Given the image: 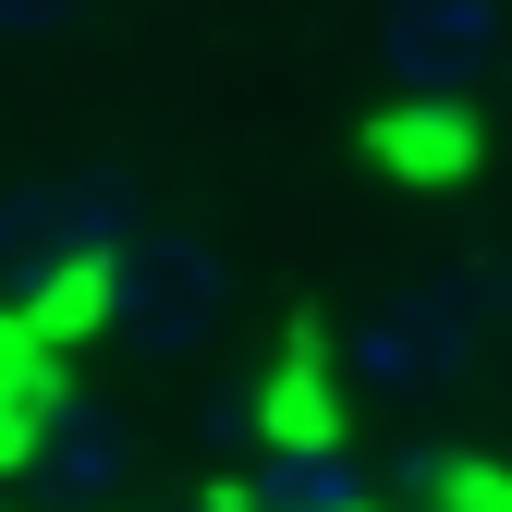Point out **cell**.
Wrapping results in <instances>:
<instances>
[{
    "label": "cell",
    "mask_w": 512,
    "mask_h": 512,
    "mask_svg": "<svg viewBox=\"0 0 512 512\" xmlns=\"http://www.w3.org/2000/svg\"><path fill=\"white\" fill-rule=\"evenodd\" d=\"M110 330L147 366H196L232 330V256L208 232H135L110 256Z\"/></svg>",
    "instance_id": "cell-1"
},
{
    "label": "cell",
    "mask_w": 512,
    "mask_h": 512,
    "mask_svg": "<svg viewBox=\"0 0 512 512\" xmlns=\"http://www.w3.org/2000/svg\"><path fill=\"white\" fill-rule=\"evenodd\" d=\"M476 342H488V293L415 281V293H391V305L354 330V378L391 391V403H427V391H452V378L476 366Z\"/></svg>",
    "instance_id": "cell-2"
},
{
    "label": "cell",
    "mask_w": 512,
    "mask_h": 512,
    "mask_svg": "<svg viewBox=\"0 0 512 512\" xmlns=\"http://www.w3.org/2000/svg\"><path fill=\"white\" fill-rule=\"evenodd\" d=\"M122 183H13L0 196V293H49L61 269H98V256H122L110 232H122Z\"/></svg>",
    "instance_id": "cell-3"
},
{
    "label": "cell",
    "mask_w": 512,
    "mask_h": 512,
    "mask_svg": "<svg viewBox=\"0 0 512 512\" xmlns=\"http://www.w3.org/2000/svg\"><path fill=\"white\" fill-rule=\"evenodd\" d=\"M378 74L403 98H464L500 61V0H378Z\"/></svg>",
    "instance_id": "cell-4"
},
{
    "label": "cell",
    "mask_w": 512,
    "mask_h": 512,
    "mask_svg": "<svg viewBox=\"0 0 512 512\" xmlns=\"http://www.w3.org/2000/svg\"><path fill=\"white\" fill-rule=\"evenodd\" d=\"M25 476H37L61 512H110L122 488L147 476V439H135V415H122V403L61 391V415L37 427V452H25Z\"/></svg>",
    "instance_id": "cell-5"
},
{
    "label": "cell",
    "mask_w": 512,
    "mask_h": 512,
    "mask_svg": "<svg viewBox=\"0 0 512 512\" xmlns=\"http://www.w3.org/2000/svg\"><path fill=\"white\" fill-rule=\"evenodd\" d=\"M49 415H61V342L13 305V317H0V464H25Z\"/></svg>",
    "instance_id": "cell-6"
},
{
    "label": "cell",
    "mask_w": 512,
    "mask_h": 512,
    "mask_svg": "<svg viewBox=\"0 0 512 512\" xmlns=\"http://www.w3.org/2000/svg\"><path fill=\"white\" fill-rule=\"evenodd\" d=\"M366 147L391 159V171H415V183H452L476 159V122H464V98H391V110L366 122Z\"/></svg>",
    "instance_id": "cell-7"
},
{
    "label": "cell",
    "mask_w": 512,
    "mask_h": 512,
    "mask_svg": "<svg viewBox=\"0 0 512 512\" xmlns=\"http://www.w3.org/2000/svg\"><path fill=\"white\" fill-rule=\"evenodd\" d=\"M256 427H269V452H342V415H330V378H317V354H293L269 378V403H256Z\"/></svg>",
    "instance_id": "cell-8"
},
{
    "label": "cell",
    "mask_w": 512,
    "mask_h": 512,
    "mask_svg": "<svg viewBox=\"0 0 512 512\" xmlns=\"http://www.w3.org/2000/svg\"><path fill=\"white\" fill-rule=\"evenodd\" d=\"M269 512H366V476H354L342 452H293V464L269 476Z\"/></svg>",
    "instance_id": "cell-9"
},
{
    "label": "cell",
    "mask_w": 512,
    "mask_h": 512,
    "mask_svg": "<svg viewBox=\"0 0 512 512\" xmlns=\"http://www.w3.org/2000/svg\"><path fill=\"white\" fill-rule=\"evenodd\" d=\"M98 0H0V49H37V37H74Z\"/></svg>",
    "instance_id": "cell-10"
},
{
    "label": "cell",
    "mask_w": 512,
    "mask_h": 512,
    "mask_svg": "<svg viewBox=\"0 0 512 512\" xmlns=\"http://www.w3.org/2000/svg\"><path fill=\"white\" fill-rule=\"evenodd\" d=\"M488 317H500V330H512V256H500V269H488Z\"/></svg>",
    "instance_id": "cell-11"
}]
</instances>
